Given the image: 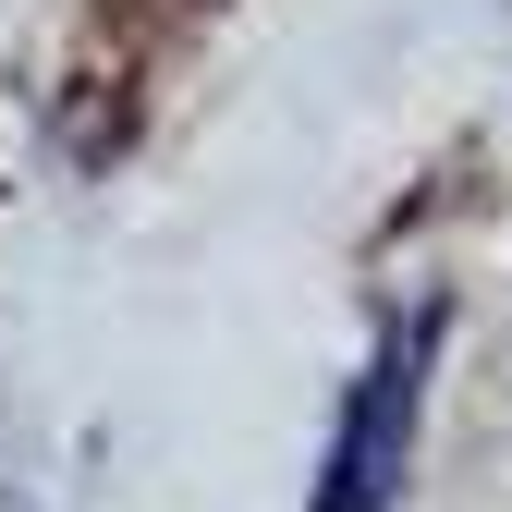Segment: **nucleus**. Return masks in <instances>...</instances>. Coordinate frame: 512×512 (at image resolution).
Segmentation results:
<instances>
[{"instance_id": "nucleus-1", "label": "nucleus", "mask_w": 512, "mask_h": 512, "mask_svg": "<svg viewBox=\"0 0 512 512\" xmlns=\"http://www.w3.org/2000/svg\"><path fill=\"white\" fill-rule=\"evenodd\" d=\"M427 342L439 317H403V342L366 366V391L342 415V452H330V488H317V512H378L403 488V452H415V391H427Z\"/></svg>"}]
</instances>
